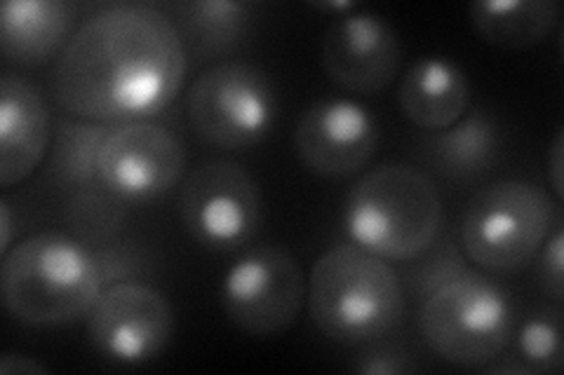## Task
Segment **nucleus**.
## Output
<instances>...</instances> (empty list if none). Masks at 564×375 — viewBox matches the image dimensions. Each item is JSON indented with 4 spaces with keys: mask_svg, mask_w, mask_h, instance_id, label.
Instances as JSON below:
<instances>
[{
    "mask_svg": "<svg viewBox=\"0 0 564 375\" xmlns=\"http://www.w3.org/2000/svg\"><path fill=\"white\" fill-rule=\"evenodd\" d=\"M188 55L161 5L118 3L90 14L52 68L64 113L101 124L163 115L180 97Z\"/></svg>",
    "mask_w": 564,
    "mask_h": 375,
    "instance_id": "nucleus-1",
    "label": "nucleus"
},
{
    "mask_svg": "<svg viewBox=\"0 0 564 375\" xmlns=\"http://www.w3.org/2000/svg\"><path fill=\"white\" fill-rule=\"evenodd\" d=\"M0 291L6 310L22 324L57 329L85 321L104 279L93 246L45 230L17 242L3 256Z\"/></svg>",
    "mask_w": 564,
    "mask_h": 375,
    "instance_id": "nucleus-2",
    "label": "nucleus"
},
{
    "mask_svg": "<svg viewBox=\"0 0 564 375\" xmlns=\"http://www.w3.org/2000/svg\"><path fill=\"white\" fill-rule=\"evenodd\" d=\"M395 267L358 244H337L313 263L306 306L315 329L339 345H369L391 335L404 317Z\"/></svg>",
    "mask_w": 564,
    "mask_h": 375,
    "instance_id": "nucleus-3",
    "label": "nucleus"
},
{
    "mask_svg": "<svg viewBox=\"0 0 564 375\" xmlns=\"http://www.w3.org/2000/svg\"><path fill=\"white\" fill-rule=\"evenodd\" d=\"M445 223L440 190L410 165L365 172L346 195L344 228L352 244L388 263H408L437 240Z\"/></svg>",
    "mask_w": 564,
    "mask_h": 375,
    "instance_id": "nucleus-4",
    "label": "nucleus"
},
{
    "mask_svg": "<svg viewBox=\"0 0 564 375\" xmlns=\"http://www.w3.org/2000/svg\"><path fill=\"white\" fill-rule=\"evenodd\" d=\"M555 225L560 207L553 195L510 178L473 195L458 228V244L482 271L513 275L534 261Z\"/></svg>",
    "mask_w": 564,
    "mask_h": 375,
    "instance_id": "nucleus-5",
    "label": "nucleus"
},
{
    "mask_svg": "<svg viewBox=\"0 0 564 375\" xmlns=\"http://www.w3.org/2000/svg\"><path fill=\"white\" fill-rule=\"evenodd\" d=\"M510 294L475 271H466L421 300L419 331L440 360L480 368L497 360L513 338Z\"/></svg>",
    "mask_w": 564,
    "mask_h": 375,
    "instance_id": "nucleus-6",
    "label": "nucleus"
},
{
    "mask_svg": "<svg viewBox=\"0 0 564 375\" xmlns=\"http://www.w3.org/2000/svg\"><path fill=\"white\" fill-rule=\"evenodd\" d=\"M186 115L203 144L217 151H245L271 134L278 97L261 68L226 59L191 82Z\"/></svg>",
    "mask_w": 564,
    "mask_h": 375,
    "instance_id": "nucleus-7",
    "label": "nucleus"
},
{
    "mask_svg": "<svg viewBox=\"0 0 564 375\" xmlns=\"http://www.w3.org/2000/svg\"><path fill=\"white\" fill-rule=\"evenodd\" d=\"M306 294L302 263L275 244L247 249L228 267L219 287L228 321L254 338H273L292 329L302 317Z\"/></svg>",
    "mask_w": 564,
    "mask_h": 375,
    "instance_id": "nucleus-8",
    "label": "nucleus"
},
{
    "mask_svg": "<svg viewBox=\"0 0 564 375\" xmlns=\"http://www.w3.org/2000/svg\"><path fill=\"white\" fill-rule=\"evenodd\" d=\"M180 219L188 235L212 252H236L261 223V190L254 176L231 159H209L180 188Z\"/></svg>",
    "mask_w": 564,
    "mask_h": 375,
    "instance_id": "nucleus-9",
    "label": "nucleus"
},
{
    "mask_svg": "<svg viewBox=\"0 0 564 375\" xmlns=\"http://www.w3.org/2000/svg\"><path fill=\"white\" fill-rule=\"evenodd\" d=\"M87 341L104 360L141 366L158 360L172 343L174 310L163 291L141 279L104 287L85 317Z\"/></svg>",
    "mask_w": 564,
    "mask_h": 375,
    "instance_id": "nucleus-10",
    "label": "nucleus"
},
{
    "mask_svg": "<svg viewBox=\"0 0 564 375\" xmlns=\"http://www.w3.org/2000/svg\"><path fill=\"white\" fill-rule=\"evenodd\" d=\"M186 169L182 139L153 120L111 124L97 174L99 184L122 202H149L180 186Z\"/></svg>",
    "mask_w": 564,
    "mask_h": 375,
    "instance_id": "nucleus-11",
    "label": "nucleus"
},
{
    "mask_svg": "<svg viewBox=\"0 0 564 375\" xmlns=\"http://www.w3.org/2000/svg\"><path fill=\"white\" fill-rule=\"evenodd\" d=\"M294 148L313 174L346 178L372 163L379 148V124L358 99H321L296 122Z\"/></svg>",
    "mask_w": 564,
    "mask_h": 375,
    "instance_id": "nucleus-12",
    "label": "nucleus"
},
{
    "mask_svg": "<svg viewBox=\"0 0 564 375\" xmlns=\"http://www.w3.org/2000/svg\"><path fill=\"white\" fill-rule=\"evenodd\" d=\"M327 78L348 95L377 97L400 74L402 43L391 22L372 12L339 14L323 38Z\"/></svg>",
    "mask_w": 564,
    "mask_h": 375,
    "instance_id": "nucleus-13",
    "label": "nucleus"
},
{
    "mask_svg": "<svg viewBox=\"0 0 564 375\" xmlns=\"http://www.w3.org/2000/svg\"><path fill=\"white\" fill-rule=\"evenodd\" d=\"M52 146L50 106L24 76L0 78V186L12 188L43 165Z\"/></svg>",
    "mask_w": 564,
    "mask_h": 375,
    "instance_id": "nucleus-14",
    "label": "nucleus"
},
{
    "mask_svg": "<svg viewBox=\"0 0 564 375\" xmlns=\"http://www.w3.org/2000/svg\"><path fill=\"white\" fill-rule=\"evenodd\" d=\"M76 10L64 0H8L0 8V47L8 64L33 68L57 59L74 35Z\"/></svg>",
    "mask_w": 564,
    "mask_h": 375,
    "instance_id": "nucleus-15",
    "label": "nucleus"
},
{
    "mask_svg": "<svg viewBox=\"0 0 564 375\" xmlns=\"http://www.w3.org/2000/svg\"><path fill=\"white\" fill-rule=\"evenodd\" d=\"M398 101L404 118L419 130L440 132L470 111V82L454 62L421 57L402 76Z\"/></svg>",
    "mask_w": 564,
    "mask_h": 375,
    "instance_id": "nucleus-16",
    "label": "nucleus"
},
{
    "mask_svg": "<svg viewBox=\"0 0 564 375\" xmlns=\"http://www.w3.org/2000/svg\"><path fill=\"white\" fill-rule=\"evenodd\" d=\"M180 31L188 64L226 62L247 41L254 24V5L240 0H182L161 5Z\"/></svg>",
    "mask_w": 564,
    "mask_h": 375,
    "instance_id": "nucleus-17",
    "label": "nucleus"
},
{
    "mask_svg": "<svg viewBox=\"0 0 564 375\" xmlns=\"http://www.w3.org/2000/svg\"><path fill=\"white\" fill-rule=\"evenodd\" d=\"M499 155L501 128L485 109L468 111L452 128L433 132L423 144V159L456 186L480 181L497 167Z\"/></svg>",
    "mask_w": 564,
    "mask_h": 375,
    "instance_id": "nucleus-18",
    "label": "nucleus"
},
{
    "mask_svg": "<svg viewBox=\"0 0 564 375\" xmlns=\"http://www.w3.org/2000/svg\"><path fill=\"white\" fill-rule=\"evenodd\" d=\"M470 24L489 45L527 49L543 43L560 20L555 0H482L468 8Z\"/></svg>",
    "mask_w": 564,
    "mask_h": 375,
    "instance_id": "nucleus-19",
    "label": "nucleus"
},
{
    "mask_svg": "<svg viewBox=\"0 0 564 375\" xmlns=\"http://www.w3.org/2000/svg\"><path fill=\"white\" fill-rule=\"evenodd\" d=\"M111 124L83 120L76 115H59L55 124V141L47 153V174L66 188L85 190L99 184L97 159Z\"/></svg>",
    "mask_w": 564,
    "mask_h": 375,
    "instance_id": "nucleus-20",
    "label": "nucleus"
},
{
    "mask_svg": "<svg viewBox=\"0 0 564 375\" xmlns=\"http://www.w3.org/2000/svg\"><path fill=\"white\" fill-rule=\"evenodd\" d=\"M466 271H470V265L462 244H458L456 238L447 235V232H440L426 252L404 263V271L398 275L402 279L404 294H414L421 302Z\"/></svg>",
    "mask_w": 564,
    "mask_h": 375,
    "instance_id": "nucleus-21",
    "label": "nucleus"
},
{
    "mask_svg": "<svg viewBox=\"0 0 564 375\" xmlns=\"http://www.w3.org/2000/svg\"><path fill=\"white\" fill-rule=\"evenodd\" d=\"M70 213H74L70 228L83 232L85 242L104 244L106 238H113L122 221V200L97 184L76 192L74 202H70Z\"/></svg>",
    "mask_w": 564,
    "mask_h": 375,
    "instance_id": "nucleus-22",
    "label": "nucleus"
},
{
    "mask_svg": "<svg viewBox=\"0 0 564 375\" xmlns=\"http://www.w3.org/2000/svg\"><path fill=\"white\" fill-rule=\"evenodd\" d=\"M518 350L522 362L532 373L562 371V333L560 319L553 315H536L527 319L518 331Z\"/></svg>",
    "mask_w": 564,
    "mask_h": 375,
    "instance_id": "nucleus-23",
    "label": "nucleus"
},
{
    "mask_svg": "<svg viewBox=\"0 0 564 375\" xmlns=\"http://www.w3.org/2000/svg\"><path fill=\"white\" fill-rule=\"evenodd\" d=\"M95 256L101 271L104 287L116 282H130L139 279V275L147 271L149 258L137 244H122V242H104V246H93Z\"/></svg>",
    "mask_w": 564,
    "mask_h": 375,
    "instance_id": "nucleus-24",
    "label": "nucleus"
},
{
    "mask_svg": "<svg viewBox=\"0 0 564 375\" xmlns=\"http://www.w3.org/2000/svg\"><path fill=\"white\" fill-rule=\"evenodd\" d=\"M536 261V279L541 289L553 296V300H562L564 291V232L562 225H555V230L549 235L534 256Z\"/></svg>",
    "mask_w": 564,
    "mask_h": 375,
    "instance_id": "nucleus-25",
    "label": "nucleus"
},
{
    "mask_svg": "<svg viewBox=\"0 0 564 375\" xmlns=\"http://www.w3.org/2000/svg\"><path fill=\"white\" fill-rule=\"evenodd\" d=\"M352 368L365 375H398L416 371V364L412 362V354L402 345H383L381 341H377L369 343V350L358 356Z\"/></svg>",
    "mask_w": 564,
    "mask_h": 375,
    "instance_id": "nucleus-26",
    "label": "nucleus"
},
{
    "mask_svg": "<svg viewBox=\"0 0 564 375\" xmlns=\"http://www.w3.org/2000/svg\"><path fill=\"white\" fill-rule=\"evenodd\" d=\"M549 172H551V186L555 198H564V132L555 134V141L549 155Z\"/></svg>",
    "mask_w": 564,
    "mask_h": 375,
    "instance_id": "nucleus-27",
    "label": "nucleus"
},
{
    "mask_svg": "<svg viewBox=\"0 0 564 375\" xmlns=\"http://www.w3.org/2000/svg\"><path fill=\"white\" fill-rule=\"evenodd\" d=\"M0 373L3 375H12V373H41V375H47L50 368L43 366L41 362L31 360V356H24V354H3V360H0Z\"/></svg>",
    "mask_w": 564,
    "mask_h": 375,
    "instance_id": "nucleus-28",
    "label": "nucleus"
},
{
    "mask_svg": "<svg viewBox=\"0 0 564 375\" xmlns=\"http://www.w3.org/2000/svg\"><path fill=\"white\" fill-rule=\"evenodd\" d=\"M14 246V217L8 198L0 200V254H8Z\"/></svg>",
    "mask_w": 564,
    "mask_h": 375,
    "instance_id": "nucleus-29",
    "label": "nucleus"
}]
</instances>
